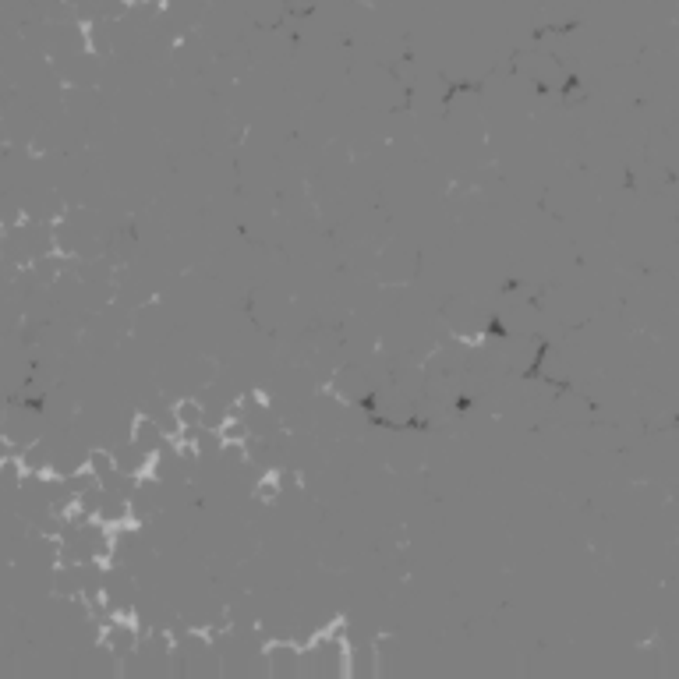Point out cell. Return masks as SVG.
I'll use <instances>...</instances> for the list:
<instances>
[{"mask_svg": "<svg viewBox=\"0 0 679 679\" xmlns=\"http://www.w3.org/2000/svg\"><path fill=\"white\" fill-rule=\"evenodd\" d=\"M0 252H4V230H0Z\"/></svg>", "mask_w": 679, "mask_h": 679, "instance_id": "6", "label": "cell"}, {"mask_svg": "<svg viewBox=\"0 0 679 679\" xmlns=\"http://www.w3.org/2000/svg\"><path fill=\"white\" fill-rule=\"evenodd\" d=\"M170 411H174L177 428L206 425V404H202V397H177L174 404H170Z\"/></svg>", "mask_w": 679, "mask_h": 679, "instance_id": "5", "label": "cell"}, {"mask_svg": "<svg viewBox=\"0 0 679 679\" xmlns=\"http://www.w3.org/2000/svg\"><path fill=\"white\" fill-rule=\"evenodd\" d=\"M128 439H131L135 446H142L145 453H160L163 446L170 443L167 432H163L160 421H156L153 414H138V418H131Z\"/></svg>", "mask_w": 679, "mask_h": 679, "instance_id": "4", "label": "cell"}, {"mask_svg": "<svg viewBox=\"0 0 679 679\" xmlns=\"http://www.w3.org/2000/svg\"><path fill=\"white\" fill-rule=\"evenodd\" d=\"M351 676V637L340 623L312 634L301 648V679H347Z\"/></svg>", "mask_w": 679, "mask_h": 679, "instance_id": "1", "label": "cell"}, {"mask_svg": "<svg viewBox=\"0 0 679 679\" xmlns=\"http://www.w3.org/2000/svg\"><path fill=\"white\" fill-rule=\"evenodd\" d=\"M273 679H301V648L290 641H273L262 648Z\"/></svg>", "mask_w": 679, "mask_h": 679, "instance_id": "3", "label": "cell"}, {"mask_svg": "<svg viewBox=\"0 0 679 679\" xmlns=\"http://www.w3.org/2000/svg\"><path fill=\"white\" fill-rule=\"evenodd\" d=\"M96 644H100L103 655H110L114 662H128L138 651V644H142V626L131 616H114L107 626L96 630Z\"/></svg>", "mask_w": 679, "mask_h": 679, "instance_id": "2", "label": "cell"}]
</instances>
